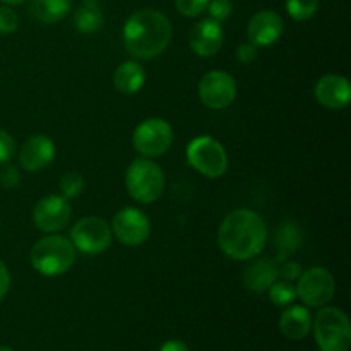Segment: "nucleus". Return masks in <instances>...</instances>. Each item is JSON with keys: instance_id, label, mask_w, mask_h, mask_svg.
<instances>
[{"instance_id": "obj_1", "label": "nucleus", "mask_w": 351, "mask_h": 351, "mask_svg": "<svg viewBox=\"0 0 351 351\" xmlns=\"http://www.w3.org/2000/svg\"><path fill=\"white\" fill-rule=\"evenodd\" d=\"M266 242V223L250 209H235L228 213L219 225V249L233 261L254 259L263 252Z\"/></svg>"}, {"instance_id": "obj_2", "label": "nucleus", "mask_w": 351, "mask_h": 351, "mask_svg": "<svg viewBox=\"0 0 351 351\" xmlns=\"http://www.w3.org/2000/svg\"><path fill=\"white\" fill-rule=\"evenodd\" d=\"M171 34L173 27L163 12L156 9H141L125 21L123 45L134 58L149 60L167 50Z\"/></svg>"}, {"instance_id": "obj_3", "label": "nucleus", "mask_w": 351, "mask_h": 351, "mask_svg": "<svg viewBox=\"0 0 351 351\" xmlns=\"http://www.w3.org/2000/svg\"><path fill=\"white\" fill-rule=\"evenodd\" d=\"M31 266L36 273L47 278L62 276L75 263V247L69 239L50 233L38 240L29 254Z\"/></svg>"}, {"instance_id": "obj_4", "label": "nucleus", "mask_w": 351, "mask_h": 351, "mask_svg": "<svg viewBox=\"0 0 351 351\" xmlns=\"http://www.w3.org/2000/svg\"><path fill=\"white\" fill-rule=\"evenodd\" d=\"M125 187L134 201L141 204H153L165 191L163 170L149 158L134 160L127 168Z\"/></svg>"}, {"instance_id": "obj_5", "label": "nucleus", "mask_w": 351, "mask_h": 351, "mask_svg": "<svg viewBox=\"0 0 351 351\" xmlns=\"http://www.w3.org/2000/svg\"><path fill=\"white\" fill-rule=\"evenodd\" d=\"M315 341L322 351H348L351 346L350 319L341 308L322 307L312 319Z\"/></svg>"}, {"instance_id": "obj_6", "label": "nucleus", "mask_w": 351, "mask_h": 351, "mask_svg": "<svg viewBox=\"0 0 351 351\" xmlns=\"http://www.w3.org/2000/svg\"><path fill=\"white\" fill-rule=\"evenodd\" d=\"M187 161L195 171L208 178H219L228 170V154L225 147L209 136L191 141L187 147Z\"/></svg>"}, {"instance_id": "obj_7", "label": "nucleus", "mask_w": 351, "mask_h": 351, "mask_svg": "<svg viewBox=\"0 0 351 351\" xmlns=\"http://www.w3.org/2000/svg\"><path fill=\"white\" fill-rule=\"evenodd\" d=\"M173 143V129L163 119H147L136 127L132 144L143 158H158Z\"/></svg>"}, {"instance_id": "obj_8", "label": "nucleus", "mask_w": 351, "mask_h": 351, "mask_svg": "<svg viewBox=\"0 0 351 351\" xmlns=\"http://www.w3.org/2000/svg\"><path fill=\"white\" fill-rule=\"evenodd\" d=\"M112 228L98 216H84L71 230V242L79 252L95 254L105 252L112 243Z\"/></svg>"}, {"instance_id": "obj_9", "label": "nucleus", "mask_w": 351, "mask_h": 351, "mask_svg": "<svg viewBox=\"0 0 351 351\" xmlns=\"http://www.w3.org/2000/svg\"><path fill=\"white\" fill-rule=\"evenodd\" d=\"M335 291V276L326 267H311L298 278L297 297L304 302L305 307H324L332 300Z\"/></svg>"}, {"instance_id": "obj_10", "label": "nucleus", "mask_w": 351, "mask_h": 351, "mask_svg": "<svg viewBox=\"0 0 351 351\" xmlns=\"http://www.w3.org/2000/svg\"><path fill=\"white\" fill-rule=\"evenodd\" d=\"M112 235L127 247H139L149 239L151 223L137 208H123L113 216Z\"/></svg>"}, {"instance_id": "obj_11", "label": "nucleus", "mask_w": 351, "mask_h": 351, "mask_svg": "<svg viewBox=\"0 0 351 351\" xmlns=\"http://www.w3.org/2000/svg\"><path fill=\"white\" fill-rule=\"evenodd\" d=\"M237 82L228 72L211 71L199 82V98L211 110H225L235 101Z\"/></svg>"}, {"instance_id": "obj_12", "label": "nucleus", "mask_w": 351, "mask_h": 351, "mask_svg": "<svg viewBox=\"0 0 351 351\" xmlns=\"http://www.w3.org/2000/svg\"><path fill=\"white\" fill-rule=\"evenodd\" d=\"M72 208L64 195H47L40 199L33 209V221L43 233H57L69 225Z\"/></svg>"}, {"instance_id": "obj_13", "label": "nucleus", "mask_w": 351, "mask_h": 351, "mask_svg": "<svg viewBox=\"0 0 351 351\" xmlns=\"http://www.w3.org/2000/svg\"><path fill=\"white\" fill-rule=\"evenodd\" d=\"M285 33V21L276 10H261L254 14L247 26V36L256 47H269Z\"/></svg>"}, {"instance_id": "obj_14", "label": "nucleus", "mask_w": 351, "mask_h": 351, "mask_svg": "<svg viewBox=\"0 0 351 351\" xmlns=\"http://www.w3.org/2000/svg\"><path fill=\"white\" fill-rule=\"evenodd\" d=\"M223 40H225V33H223L221 23L211 19H202L192 26L191 34H189V45L191 50L194 51L197 57L208 58L213 57L221 48Z\"/></svg>"}, {"instance_id": "obj_15", "label": "nucleus", "mask_w": 351, "mask_h": 351, "mask_svg": "<svg viewBox=\"0 0 351 351\" xmlns=\"http://www.w3.org/2000/svg\"><path fill=\"white\" fill-rule=\"evenodd\" d=\"M315 99L329 110H341L351 99V86L345 75L326 74L315 84Z\"/></svg>"}, {"instance_id": "obj_16", "label": "nucleus", "mask_w": 351, "mask_h": 351, "mask_svg": "<svg viewBox=\"0 0 351 351\" xmlns=\"http://www.w3.org/2000/svg\"><path fill=\"white\" fill-rule=\"evenodd\" d=\"M55 160V144L50 137L31 136L26 143L23 144L19 153V163L26 171H40L51 165Z\"/></svg>"}, {"instance_id": "obj_17", "label": "nucleus", "mask_w": 351, "mask_h": 351, "mask_svg": "<svg viewBox=\"0 0 351 351\" xmlns=\"http://www.w3.org/2000/svg\"><path fill=\"white\" fill-rule=\"evenodd\" d=\"M278 278H280V271H278V264L274 261L257 259L243 271L242 280L247 290L254 291V293H264L269 290V287Z\"/></svg>"}, {"instance_id": "obj_18", "label": "nucleus", "mask_w": 351, "mask_h": 351, "mask_svg": "<svg viewBox=\"0 0 351 351\" xmlns=\"http://www.w3.org/2000/svg\"><path fill=\"white\" fill-rule=\"evenodd\" d=\"M312 329V315L304 305H293L287 308L280 317V331L285 338L291 341H300L307 338Z\"/></svg>"}, {"instance_id": "obj_19", "label": "nucleus", "mask_w": 351, "mask_h": 351, "mask_svg": "<svg viewBox=\"0 0 351 351\" xmlns=\"http://www.w3.org/2000/svg\"><path fill=\"white\" fill-rule=\"evenodd\" d=\"M146 82V72L143 65L136 60H127L122 65H119L113 74V86L122 95H136L143 89Z\"/></svg>"}, {"instance_id": "obj_20", "label": "nucleus", "mask_w": 351, "mask_h": 351, "mask_svg": "<svg viewBox=\"0 0 351 351\" xmlns=\"http://www.w3.org/2000/svg\"><path fill=\"white\" fill-rule=\"evenodd\" d=\"M72 7V0H31L29 12L43 24H55L64 19Z\"/></svg>"}, {"instance_id": "obj_21", "label": "nucleus", "mask_w": 351, "mask_h": 351, "mask_svg": "<svg viewBox=\"0 0 351 351\" xmlns=\"http://www.w3.org/2000/svg\"><path fill=\"white\" fill-rule=\"evenodd\" d=\"M103 24L101 0H82L81 7L74 14V26L81 33H96Z\"/></svg>"}, {"instance_id": "obj_22", "label": "nucleus", "mask_w": 351, "mask_h": 351, "mask_svg": "<svg viewBox=\"0 0 351 351\" xmlns=\"http://www.w3.org/2000/svg\"><path fill=\"white\" fill-rule=\"evenodd\" d=\"M274 240H276V247L281 254V259H285L283 256L300 249L302 243H304V232H302L298 223L287 219V221L278 226Z\"/></svg>"}, {"instance_id": "obj_23", "label": "nucleus", "mask_w": 351, "mask_h": 351, "mask_svg": "<svg viewBox=\"0 0 351 351\" xmlns=\"http://www.w3.org/2000/svg\"><path fill=\"white\" fill-rule=\"evenodd\" d=\"M267 291H269V300L276 307H287V305L293 304L297 298V287L287 280H276Z\"/></svg>"}, {"instance_id": "obj_24", "label": "nucleus", "mask_w": 351, "mask_h": 351, "mask_svg": "<svg viewBox=\"0 0 351 351\" xmlns=\"http://www.w3.org/2000/svg\"><path fill=\"white\" fill-rule=\"evenodd\" d=\"M319 9V0H287V12L295 21H308Z\"/></svg>"}, {"instance_id": "obj_25", "label": "nucleus", "mask_w": 351, "mask_h": 351, "mask_svg": "<svg viewBox=\"0 0 351 351\" xmlns=\"http://www.w3.org/2000/svg\"><path fill=\"white\" fill-rule=\"evenodd\" d=\"M84 185L86 184L82 175L74 173V171H71V173L64 175L60 178V192L65 199L79 197L84 192Z\"/></svg>"}, {"instance_id": "obj_26", "label": "nucleus", "mask_w": 351, "mask_h": 351, "mask_svg": "<svg viewBox=\"0 0 351 351\" xmlns=\"http://www.w3.org/2000/svg\"><path fill=\"white\" fill-rule=\"evenodd\" d=\"M206 10L209 12V17L218 23L228 19L233 12V2L232 0H209Z\"/></svg>"}, {"instance_id": "obj_27", "label": "nucleus", "mask_w": 351, "mask_h": 351, "mask_svg": "<svg viewBox=\"0 0 351 351\" xmlns=\"http://www.w3.org/2000/svg\"><path fill=\"white\" fill-rule=\"evenodd\" d=\"M19 27V16L10 5H0V34H10Z\"/></svg>"}, {"instance_id": "obj_28", "label": "nucleus", "mask_w": 351, "mask_h": 351, "mask_svg": "<svg viewBox=\"0 0 351 351\" xmlns=\"http://www.w3.org/2000/svg\"><path fill=\"white\" fill-rule=\"evenodd\" d=\"M209 0H175V7L185 17H197L208 7Z\"/></svg>"}, {"instance_id": "obj_29", "label": "nucleus", "mask_w": 351, "mask_h": 351, "mask_svg": "<svg viewBox=\"0 0 351 351\" xmlns=\"http://www.w3.org/2000/svg\"><path fill=\"white\" fill-rule=\"evenodd\" d=\"M21 182L19 170H17L14 165H10L9 161L7 163L0 165V185L3 189H16Z\"/></svg>"}, {"instance_id": "obj_30", "label": "nucleus", "mask_w": 351, "mask_h": 351, "mask_svg": "<svg viewBox=\"0 0 351 351\" xmlns=\"http://www.w3.org/2000/svg\"><path fill=\"white\" fill-rule=\"evenodd\" d=\"M16 153V143L7 130L0 129V165L10 161Z\"/></svg>"}, {"instance_id": "obj_31", "label": "nucleus", "mask_w": 351, "mask_h": 351, "mask_svg": "<svg viewBox=\"0 0 351 351\" xmlns=\"http://www.w3.org/2000/svg\"><path fill=\"white\" fill-rule=\"evenodd\" d=\"M257 58V47L250 41L242 43L237 48V60L242 62V64H252Z\"/></svg>"}, {"instance_id": "obj_32", "label": "nucleus", "mask_w": 351, "mask_h": 351, "mask_svg": "<svg viewBox=\"0 0 351 351\" xmlns=\"http://www.w3.org/2000/svg\"><path fill=\"white\" fill-rule=\"evenodd\" d=\"M278 271H280V276H283V280L287 281H295L300 278V274L304 273L302 266L298 263H293V261H288L283 266H278Z\"/></svg>"}, {"instance_id": "obj_33", "label": "nucleus", "mask_w": 351, "mask_h": 351, "mask_svg": "<svg viewBox=\"0 0 351 351\" xmlns=\"http://www.w3.org/2000/svg\"><path fill=\"white\" fill-rule=\"evenodd\" d=\"M9 288H10V274L9 269L5 267V264L0 261V302L5 298V295L9 293Z\"/></svg>"}, {"instance_id": "obj_34", "label": "nucleus", "mask_w": 351, "mask_h": 351, "mask_svg": "<svg viewBox=\"0 0 351 351\" xmlns=\"http://www.w3.org/2000/svg\"><path fill=\"white\" fill-rule=\"evenodd\" d=\"M160 351H191V350H189V346L185 345L184 341H180V339H170V341L161 345Z\"/></svg>"}, {"instance_id": "obj_35", "label": "nucleus", "mask_w": 351, "mask_h": 351, "mask_svg": "<svg viewBox=\"0 0 351 351\" xmlns=\"http://www.w3.org/2000/svg\"><path fill=\"white\" fill-rule=\"evenodd\" d=\"M2 3H5V5H21L23 2H26V0H0Z\"/></svg>"}, {"instance_id": "obj_36", "label": "nucleus", "mask_w": 351, "mask_h": 351, "mask_svg": "<svg viewBox=\"0 0 351 351\" xmlns=\"http://www.w3.org/2000/svg\"><path fill=\"white\" fill-rule=\"evenodd\" d=\"M0 351H14V350L9 348V346H0Z\"/></svg>"}, {"instance_id": "obj_37", "label": "nucleus", "mask_w": 351, "mask_h": 351, "mask_svg": "<svg viewBox=\"0 0 351 351\" xmlns=\"http://www.w3.org/2000/svg\"><path fill=\"white\" fill-rule=\"evenodd\" d=\"M319 351H322V350H319Z\"/></svg>"}]
</instances>
